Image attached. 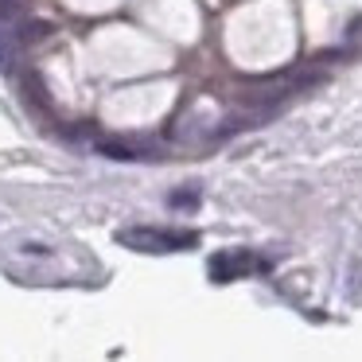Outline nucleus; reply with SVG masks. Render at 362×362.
Masks as SVG:
<instances>
[{
	"instance_id": "nucleus-3",
	"label": "nucleus",
	"mask_w": 362,
	"mask_h": 362,
	"mask_svg": "<svg viewBox=\"0 0 362 362\" xmlns=\"http://www.w3.org/2000/svg\"><path fill=\"white\" fill-rule=\"evenodd\" d=\"M12 63H16V47H12L8 32H0V74H8Z\"/></svg>"
},
{
	"instance_id": "nucleus-1",
	"label": "nucleus",
	"mask_w": 362,
	"mask_h": 362,
	"mask_svg": "<svg viewBox=\"0 0 362 362\" xmlns=\"http://www.w3.org/2000/svg\"><path fill=\"white\" fill-rule=\"evenodd\" d=\"M117 242L129 245V250H141V253H175V250H187V245H195L199 238L187 234V230L129 226V230H117Z\"/></svg>"
},
{
	"instance_id": "nucleus-4",
	"label": "nucleus",
	"mask_w": 362,
	"mask_h": 362,
	"mask_svg": "<svg viewBox=\"0 0 362 362\" xmlns=\"http://www.w3.org/2000/svg\"><path fill=\"white\" fill-rule=\"evenodd\" d=\"M102 152L110 160H136V152L133 148H121V144H102Z\"/></svg>"
},
{
	"instance_id": "nucleus-5",
	"label": "nucleus",
	"mask_w": 362,
	"mask_h": 362,
	"mask_svg": "<svg viewBox=\"0 0 362 362\" xmlns=\"http://www.w3.org/2000/svg\"><path fill=\"white\" fill-rule=\"evenodd\" d=\"M168 203H172V206H195V203H199V195H195V191H175V195L168 199Z\"/></svg>"
},
{
	"instance_id": "nucleus-2",
	"label": "nucleus",
	"mask_w": 362,
	"mask_h": 362,
	"mask_svg": "<svg viewBox=\"0 0 362 362\" xmlns=\"http://www.w3.org/2000/svg\"><path fill=\"white\" fill-rule=\"evenodd\" d=\"M261 261L250 257V253H226V257H214L211 261V273L214 281H234L238 273H245V269H257Z\"/></svg>"
}]
</instances>
